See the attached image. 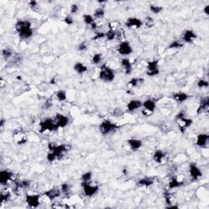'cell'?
Segmentation results:
<instances>
[{
	"mask_svg": "<svg viewBox=\"0 0 209 209\" xmlns=\"http://www.w3.org/2000/svg\"><path fill=\"white\" fill-rule=\"evenodd\" d=\"M48 150L50 152L55 154L57 159H61L63 155L66 153H67L70 150L71 146L67 144H61V145H56L55 143H48Z\"/></svg>",
	"mask_w": 209,
	"mask_h": 209,
	"instance_id": "6da1fadb",
	"label": "cell"
},
{
	"mask_svg": "<svg viewBox=\"0 0 209 209\" xmlns=\"http://www.w3.org/2000/svg\"><path fill=\"white\" fill-rule=\"evenodd\" d=\"M176 122L177 124L178 127L180 129V131L181 133H184L185 130L191 126L193 124V120L191 119H188L185 116V111L181 110L180 113H178V114L176 116Z\"/></svg>",
	"mask_w": 209,
	"mask_h": 209,
	"instance_id": "7a4b0ae2",
	"label": "cell"
},
{
	"mask_svg": "<svg viewBox=\"0 0 209 209\" xmlns=\"http://www.w3.org/2000/svg\"><path fill=\"white\" fill-rule=\"evenodd\" d=\"M39 131L40 133H44L46 131H57L59 129L56 121H54L53 119L51 118H47L44 119L43 121L39 123Z\"/></svg>",
	"mask_w": 209,
	"mask_h": 209,
	"instance_id": "3957f363",
	"label": "cell"
},
{
	"mask_svg": "<svg viewBox=\"0 0 209 209\" xmlns=\"http://www.w3.org/2000/svg\"><path fill=\"white\" fill-rule=\"evenodd\" d=\"M115 78L114 70L110 67L107 66L106 65H103L101 67L100 73H99V78L104 83H110L113 82Z\"/></svg>",
	"mask_w": 209,
	"mask_h": 209,
	"instance_id": "277c9868",
	"label": "cell"
},
{
	"mask_svg": "<svg viewBox=\"0 0 209 209\" xmlns=\"http://www.w3.org/2000/svg\"><path fill=\"white\" fill-rule=\"evenodd\" d=\"M119 127L117 124L112 123L109 120H103L101 123L100 126H99V129L100 131L101 132L103 136H106L108 134L111 133L114 131H115L116 129L119 128Z\"/></svg>",
	"mask_w": 209,
	"mask_h": 209,
	"instance_id": "5b68a950",
	"label": "cell"
},
{
	"mask_svg": "<svg viewBox=\"0 0 209 209\" xmlns=\"http://www.w3.org/2000/svg\"><path fill=\"white\" fill-rule=\"evenodd\" d=\"M142 107L143 109L141 110V113L145 116H150L154 112L156 108V102L152 99H148L142 102Z\"/></svg>",
	"mask_w": 209,
	"mask_h": 209,
	"instance_id": "8992f818",
	"label": "cell"
},
{
	"mask_svg": "<svg viewBox=\"0 0 209 209\" xmlns=\"http://www.w3.org/2000/svg\"><path fill=\"white\" fill-rule=\"evenodd\" d=\"M117 51L122 56H128L132 53L133 49L128 41H123L119 44Z\"/></svg>",
	"mask_w": 209,
	"mask_h": 209,
	"instance_id": "52a82bcc",
	"label": "cell"
},
{
	"mask_svg": "<svg viewBox=\"0 0 209 209\" xmlns=\"http://www.w3.org/2000/svg\"><path fill=\"white\" fill-rule=\"evenodd\" d=\"M82 187L84 195L88 197H92L95 195L99 190V186L97 185H92L89 182H82Z\"/></svg>",
	"mask_w": 209,
	"mask_h": 209,
	"instance_id": "ba28073f",
	"label": "cell"
},
{
	"mask_svg": "<svg viewBox=\"0 0 209 209\" xmlns=\"http://www.w3.org/2000/svg\"><path fill=\"white\" fill-rule=\"evenodd\" d=\"M127 28L131 29H137L143 25V21L136 17H129L125 22Z\"/></svg>",
	"mask_w": 209,
	"mask_h": 209,
	"instance_id": "9c48e42d",
	"label": "cell"
},
{
	"mask_svg": "<svg viewBox=\"0 0 209 209\" xmlns=\"http://www.w3.org/2000/svg\"><path fill=\"white\" fill-rule=\"evenodd\" d=\"M39 199H40V195H26L25 196V202L29 207L32 208H36L39 207Z\"/></svg>",
	"mask_w": 209,
	"mask_h": 209,
	"instance_id": "30bf717a",
	"label": "cell"
},
{
	"mask_svg": "<svg viewBox=\"0 0 209 209\" xmlns=\"http://www.w3.org/2000/svg\"><path fill=\"white\" fill-rule=\"evenodd\" d=\"M13 176H14V173H12V171L7 170V169L2 170L0 172V184L2 185H6L10 180H12Z\"/></svg>",
	"mask_w": 209,
	"mask_h": 209,
	"instance_id": "8fae6325",
	"label": "cell"
},
{
	"mask_svg": "<svg viewBox=\"0 0 209 209\" xmlns=\"http://www.w3.org/2000/svg\"><path fill=\"white\" fill-rule=\"evenodd\" d=\"M31 29V23L29 21H24V20H19L15 24V29L19 34L21 32Z\"/></svg>",
	"mask_w": 209,
	"mask_h": 209,
	"instance_id": "7c38bea8",
	"label": "cell"
},
{
	"mask_svg": "<svg viewBox=\"0 0 209 209\" xmlns=\"http://www.w3.org/2000/svg\"><path fill=\"white\" fill-rule=\"evenodd\" d=\"M56 123L57 124L59 128H63L66 127L70 123V119L66 115H64L62 114H56Z\"/></svg>",
	"mask_w": 209,
	"mask_h": 209,
	"instance_id": "4fadbf2b",
	"label": "cell"
},
{
	"mask_svg": "<svg viewBox=\"0 0 209 209\" xmlns=\"http://www.w3.org/2000/svg\"><path fill=\"white\" fill-rule=\"evenodd\" d=\"M209 109V97H206L201 99L200 106L197 109V114H201L208 111Z\"/></svg>",
	"mask_w": 209,
	"mask_h": 209,
	"instance_id": "5bb4252c",
	"label": "cell"
},
{
	"mask_svg": "<svg viewBox=\"0 0 209 209\" xmlns=\"http://www.w3.org/2000/svg\"><path fill=\"white\" fill-rule=\"evenodd\" d=\"M190 174L193 180H198L203 176V173L200 168L195 163H191L190 165Z\"/></svg>",
	"mask_w": 209,
	"mask_h": 209,
	"instance_id": "9a60e30c",
	"label": "cell"
},
{
	"mask_svg": "<svg viewBox=\"0 0 209 209\" xmlns=\"http://www.w3.org/2000/svg\"><path fill=\"white\" fill-rule=\"evenodd\" d=\"M61 194V189L55 187L45 191L44 195H45L47 198H48L50 200H54L55 199H56V198L60 197Z\"/></svg>",
	"mask_w": 209,
	"mask_h": 209,
	"instance_id": "2e32d148",
	"label": "cell"
},
{
	"mask_svg": "<svg viewBox=\"0 0 209 209\" xmlns=\"http://www.w3.org/2000/svg\"><path fill=\"white\" fill-rule=\"evenodd\" d=\"M13 139L17 145H23L27 142V138L22 131H16L13 134Z\"/></svg>",
	"mask_w": 209,
	"mask_h": 209,
	"instance_id": "e0dca14e",
	"label": "cell"
},
{
	"mask_svg": "<svg viewBox=\"0 0 209 209\" xmlns=\"http://www.w3.org/2000/svg\"><path fill=\"white\" fill-rule=\"evenodd\" d=\"M196 38H197V35L191 29H187L183 33L182 39L184 42L187 43V44H192L193 42L196 39Z\"/></svg>",
	"mask_w": 209,
	"mask_h": 209,
	"instance_id": "ac0fdd59",
	"label": "cell"
},
{
	"mask_svg": "<svg viewBox=\"0 0 209 209\" xmlns=\"http://www.w3.org/2000/svg\"><path fill=\"white\" fill-rule=\"evenodd\" d=\"M208 139L209 136L207 134H200V135H198L197 139H196V145L200 147L204 148L208 142Z\"/></svg>",
	"mask_w": 209,
	"mask_h": 209,
	"instance_id": "d6986e66",
	"label": "cell"
},
{
	"mask_svg": "<svg viewBox=\"0 0 209 209\" xmlns=\"http://www.w3.org/2000/svg\"><path fill=\"white\" fill-rule=\"evenodd\" d=\"M127 142L128 144V146H130V148L131 149V150L133 151L138 150L139 149H141V147L142 146V141L139 139L131 138L127 140Z\"/></svg>",
	"mask_w": 209,
	"mask_h": 209,
	"instance_id": "ffe728a7",
	"label": "cell"
},
{
	"mask_svg": "<svg viewBox=\"0 0 209 209\" xmlns=\"http://www.w3.org/2000/svg\"><path fill=\"white\" fill-rule=\"evenodd\" d=\"M141 107H142V102L140 100H131L127 104V110L130 112H132L134 110H136V109H140Z\"/></svg>",
	"mask_w": 209,
	"mask_h": 209,
	"instance_id": "44dd1931",
	"label": "cell"
},
{
	"mask_svg": "<svg viewBox=\"0 0 209 209\" xmlns=\"http://www.w3.org/2000/svg\"><path fill=\"white\" fill-rule=\"evenodd\" d=\"M121 66L122 67L124 68V71H125V74H126L127 75L131 74V72H132V66H131V61H130L129 59L127 58L122 59Z\"/></svg>",
	"mask_w": 209,
	"mask_h": 209,
	"instance_id": "7402d4cb",
	"label": "cell"
},
{
	"mask_svg": "<svg viewBox=\"0 0 209 209\" xmlns=\"http://www.w3.org/2000/svg\"><path fill=\"white\" fill-rule=\"evenodd\" d=\"M173 100H175L176 101H177L178 103H182L184 101L187 100L189 98V95L186 94L185 93H183V92H180V93H173V96H172Z\"/></svg>",
	"mask_w": 209,
	"mask_h": 209,
	"instance_id": "603a6c76",
	"label": "cell"
},
{
	"mask_svg": "<svg viewBox=\"0 0 209 209\" xmlns=\"http://www.w3.org/2000/svg\"><path fill=\"white\" fill-rule=\"evenodd\" d=\"M165 155H166L165 152H163V151L161 150H155V152L154 153L153 159L154 160L155 163L160 164V163H162V162H163V158H165Z\"/></svg>",
	"mask_w": 209,
	"mask_h": 209,
	"instance_id": "cb8c5ba5",
	"label": "cell"
},
{
	"mask_svg": "<svg viewBox=\"0 0 209 209\" xmlns=\"http://www.w3.org/2000/svg\"><path fill=\"white\" fill-rule=\"evenodd\" d=\"M184 185V181L182 180H179L177 177H173L171 180L168 184V187L169 189H176V188H179Z\"/></svg>",
	"mask_w": 209,
	"mask_h": 209,
	"instance_id": "d4e9b609",
	"label": "cell"
},
{
	"mask_svg": "<svg viewBox=\"0 0 209 209\" xmlns=\"http://www.w3.org/2000/svg\"><path fill=\"white\" fill-rule=\"evenodd\" d=\"M74 70L78 74H82L86 73L88 71V67L81 62H76L74 65Z\"/></svg>",
	"mask_w": 209,
	"mask_h": 209,
	"instance_id": "484cf974",
	"label": "cell"
},
{
	"mask_svg": "<svg viewBox=\"0 0 209 209\" xmlns=\"http://www.w3.org/2000/svg\"><path fill=\"white\" fill-rule=\"evenodd\" d=\"M15 185H16V189L17 190H19V189H27L30 185V181L29 180H20L18 182L15 183Z\"/></svg>",
	"mask_w": 209,
	"mask_h": 209,
	"instance_id": "4316f807",
	"label": "cell"
},
{
	"mask_svg": "<svg viewBox=\"0 0 209 209\" xmlns=\"http://www.w3.org/2000/svg\"><path fill=\"white\" fill-rule=\"evenodd\" d=\"M144 78H132L131 80L129 81L127 85L131 88H135V87H137L138 85H141L144 83Z\"/></svg>",
	"mask_w": 209,
	"mask_h": 209,
	"instance_id": "83f0119b",
	"label": "cell"
},
{
	"mask_svg": "<svg viewBox=\"0 0 209 209\" xmlns=\"http://www.w3.org/2000/svg\"><path fill=\"white\" fill-rule=\"evenodd\" d=\"M14 56V51L11 48H4L2 51V56L5 60H8L10 58H12Z\"/></svg>",
	"mask_w": 209,
	"mask_h": 209,
	"instance_id": "f1b7e54d",
	"label": "cell"
},
{
	"mask_svg": "<svg viewBox=\"0 0 209 209\" xmlns=\"http://www.w3.org/2000/svg\"><path fill=\"white\" fill-rule=\"evenodd\" d=\"M154 184V180L150 177H145L142 178L138 181V185L145 186V187H149Z\"/></svg>",
	"mask_w": 209,
	"mask_h": 209,
	"instance_id": "f546056e",
	"label": "cell"
},
{
	"mask_svg": "<svg viewBox=\"0 0 209 209\" xmlns=\"http://www.w3.org/2000/svg\"><path fill=\"white\" fill-rule=\"evenodd\" d=\"M33 33H34V31H33V29H27V30H25V31H22L21 32V33H19V37L20 39H29V38H31L32 35H33Z\"/></svg>",
	"mask_w": 209,
	"mask_h": 209,
	"instance_id": "4dcf8cb0",
	"label": "cell"
},
{
	"mask_svg": "<svg viewBox=\"0 0 209 209\" xmlns=\"http://www.w3.org/2000/svg\"><path fill=\"white\" fill-rule=\"evenodd\" d=\"M147 71H152L158 70V60H154V61H149L146 66Z\"/></svg>",
	"mask_w": 209,
	"mask_h": 209,
	"instance_id": "1f68e13d",
	"label": "cell"
},
{
	"mask_svg": "<svg viewBox=\"0 0 209 209\" xmlns=\"http://www.w3.org/2000/svg\"><path fill=\"white\" fill-rule=\"evenodd\" d=\"M56 99L59 101H65L67 99V94H66V92L64 90H59L57 93H56Z\"/></svg>",
	"mask_w": 209,
	"mask_h": 209,
	"instance_id": "d6a6232c",
	"label": "cell"
},
{
	"mask_svg": "<svg viewBox=\"0 0 209 209\" xmlns=\"http://www.w3.org/2000/svg\"><path fill=\"white\" fill-rule=\"evenodd\" d=\"M104 14H105V12H104V8H102V7H98V8H97L95 10L93 16L97 19H101V18H103L104 17Z\"/></svg>",
	"mask_w": 209,
	"mask_h": 209,
	"instance_id": "836d02e7",
	"label": "cell"
},
{
	"mask_svg": "<svg viewBox=\"0 0 209 209\" xmlns=\"http://www.w3.org/2000/svg\"><path fill=\"white\" fill-rule=\"evenodd\" d=\"M105 38L107 40L109 41H112L116 38V30L112 29H109V30L105 33Z\"/></svg>",
	"mask_w": 209,
	"mask_h": 209,
	"instance_id": "e575fe53",
	"label": "cell"
},
{
	"mask_svg": "<svg viewBox=\"0 0 209 209\" xmlns=\"http://www.w3.org/2000/svg\"><path fill=\"white\" fill-rule=\"evenodd\" d=\"M83 19L84 23H85L86 25H91L93 24V22H95L94 17H93L92 15L84 14L83 16Z\"/></svg>",
	"mask_w": 209,
	"mask_h": 209,
	"instance_id": "d590c367",
	"label": "cell"
},
{
	"mask_svg": "<svg viewBox=\"0 0 209 209\" xmlns=\"http://www.w3.org/2000/svg\"><path fill=\"white\" fill-rule=\"evenodd\" d=\"M61 190L63 195L68 196L70 195V186L68 183H64V184L61 185Z\"/></svg>",
	"mask_w": 209,
	"mask_h": 209,
	"instance_id": "8d00e7d4",
	"label": "cell"
},
{
	"mask_svg": "<svg viewBox=\"0 0 209 209\" xmlns=\"http://www.w3.org/2000/svg\"><path fill=\"white\" fill-rule=\"evenodd\" d=\"M11 197V194L8 191H5V192L1 193V195H0V203H3L7 202L8 201Z\"/></svg>",
	"mask_w": 209,
	"mask_h": 209,
	"instance_id": "74e56055",
	"label": "cell"
},
{
	"mask_svg": "<svg viewBox=\"0 0 209 209\" xmlns=\"http://www.w3.org/2000/svg\"><path fill=\"white\" fill-rule=\"evenodd\" d=\"M102 60V56H101V53H95L93 56V58H92V62L94 65H99L101 63V61Z\"/></svg>",
	"mask_w": 209,
	"mask_h": 209,
	"instance_id": "f35d334b",
	"label": "cell"
},
{
	"mask_svg": "<svg viewBox=\"0 0 209 209\" xmlns=\"http://www.w3.org/2000/svg\"><path fill=\"white\" fill-rule=\"evenodd\" d=\"M150 9L153 13L154 14H158L160 13L163 10V8L160 6H157V5H154V4H150Z\"/></svg>",
	"mask_w": 209,
	"mask_h": 209,
	"instance_id": "ab89813d",
	"label": "cell"
},
{
	"mask_svg": "<svg viewBox=\"0 0 209 209\" xmlns=\"http://www.w3.org/2000/svg\"><path fill=\"white\" fill-rule=\"evenodd\" d=\"M92 177H93V173L92 172H87V173H83L81 178H82V180L83 182H89L92 179Z\"/></svg>",
	"mask_w": 209,
	"mask_h": 209,
	"instance_id": "60d3db41",
	"label": "cell"
},
{
	"mask_svg": "<svg viewBox=\"0 0 209 209\" xmlns=\"http://www.w3.org/2000/svg\"><path fill=\"white\" fill-rule=\"evenodd\" d=\"M144 23L148 28H151V27H153L154 25V21L153 17H146L145 18Z\"/></svg>",
	"mask_w": 209,
	"mask_h": 209,
	"instance_id": "b9f144b4",
	"label": "cell"
},
{
	"mask_svg": "<svg viewBox=\"0 0 209 209\" xmlns=\"http://www.w3.org/2000/svg\"><path fill=\"white\" fill-rule=\"evenodd\" d=\"M183 47V44H180V42L179 41H177V40H175V41L172 42L170 44H169V46H168V48H182Z\"/></svg>",
	"mask_w": 209,
	"mask_h": 209,
	"instance_id": "7bdbcfd3",
	"label": "cell"
},
{
	"mask_svg": "<svg viewBox=\"0 0 209 209\" xmlns=\"http://www.w3.org/2000/svg\"><path fill=\"white\" fill-rule=\"evenodd\" d=\"M209 85L208 82L207 80H205L203 78H201L200 80L198 81L197 83V86L200 88H207Z\"/></svg>",
	"mask_w": 209,
	"mask_h": 209,
	"instance_id": "ee69618b",
	"label": "cell"
},
{
	"mask_svg": "<svg viewBox=\"0 0 209 209\" xmlns=\"http://www.w3.org/2000/svg\"><path fill=\"white\" fill-rule=\"evenodd\" d=\"M103 38H105V33H103V32H96L95 35L93 38V40L96 41V40H99V39H101Z\"/></svg>",
	"mask_w": 209,
	"mask_h": 209,
	"instance_id": "f6af8a7d",
	"label": "cell"
},
{
	"mask_svg": "<svg viewBox=\"0 0 209 209\" xmlns=\"http://www.w3.org/2000/svg\"><path fill=\"white\" fill-rule=\"evenodd\" d=\"M88 48V44L86 42H82L81 44H79L77 47V50L79 51H84Z\"/></svg>",
	"mask_w": 209,
	"mask_h": 209,
	"instance_id": "bcb514c9",
	"label": "cell"
},
{
	"mask_svg": "<svg viewBox=\"0 0 209 209\" xmlns=\"http://www.w3.org/2000/svg\"><path fill=\"white\" fill-rule=\"evenodd\" d=\"M56 159H57V158H56V156L55 155V154L49 151V153L48 154V155H47V160L48 161L49 163H52V162H54Z\"/></svg>",
	"mask_w": 209,
	"mask_h": 209,
	"instance_id": "7dc6e473",
	"label": "cell"
},
{
	"mask_svg": "<svg viewBox=\"0 0 209 209\" xmlns=\"http://www.w3.org/2000/svg\"><path fill=\"white\" fill-rule=\"evenodd\" d=\"M78 9H79V6H78V4L74 3V4H72L70 6V13H72V14H75V13L78 12Z\"/></svg>",
	"mask_w": 209,
	"mask_h": 209,
	"instance_id": "c3c4849f",
	"label": "cell"
},
{
	"mask_svg": "<svg viewBox=\"0 0 209 209\" xmlns=\"http://www.w3.org/2000/svg\"><path fill=\"white\" fill-rule=\"evenodd\" d=\"M64 21L66 24H67L68 25H71L74 24V19L70 16H67L64 18Z\"/></svg>",
	"mask_w": 209,
	"mask_h": 209,
	"instance_id": "681fc988",
	"label": "cell"
},
{
	"mask_svg": "<svg viewBox=\"0 0 209 209\" xmlns=\"http://www.w3.org/2000/svg\"><path fill=\"white\" fill-rule=\"evenodd\" d=\"M159 74V70H155L152 71H147L146 72V74L150 77H154V76H157Z\"/></svg>",
	"mask_w": 209,
	"mask_h": 209,
	"instance_id": "f907efd6",
	"label": "cell"
},
{
	"mask_svg": "<svg viewBox=\"0 0 209 209\" xmlns=\"http://www.w3.org/2000/svg\"><path fill=\"white\" fill-rule=\"evenodd\" d=\"M51 106H52V103L51 102V101L47 100L46 101H45V103L43 104V109H50Z\"/></svg>",
	"mask_w": 209,
	"mask_h": 209,
	"instance_id": "816d5d0a",
	"label": "cell"
},
{
	"mask_svg": "<svg viewBox=\"0 0 209 209\" xmlns=\"http://www.w3.org/2000/svg\"><path fill=\"white\" fill-rule=\"evenodd\" d=\"M28 3H29V7H31L32 9H34V8H35L38 6V2L37 1H30Z\"/></svg>",
	"mask_w": 209,
	"mask_h": 209,
	"instance_id": "f5cc1de1",
	"label": "cell"
},
{
	"mask_svg": "<svg viewBox=\"0 0 209 209\" xmlns=\"http://www.w3.org/2000/svg\"><path fill=\"white\" fill-rule=\"evenodd\" d=\"M90 26H91V29H93V30H95V29H97V24L96 22H93V24L91 25Z\"/></svg>",
	"mask_w": 209,
	"mask_h": 209,
	"instance_id": "db71d44e",
	"label": "cell"
},
{
	"mask_svg": "<svg viewBox=\"0 0 209 209\" xmlns=\"http://www.w3.org/2000/svg\"><path fill=\"white\" fill-rule=\"evenodd\" d=\"M203 12L206 13V15H209V5L205 6V7L203 8Z\"/></svg>",
	"mask_w": 209,
	"mask_h": 209,
	"instance_id": "11a10c76",
	"label": "cell"
},
{
	"mask_svg": "<svg viewBox=\"0 0 209 209\" xmlns=\"http://www.w3.org/2000/svg\"><path fill=\"white\" fill-rule=\"evenodd\" d=\"M5 122H6V120H5L3 118H2V119H1V121H0V127H2L4 126Z\"/></svg>",
	"mask_w": 209,
	"mask_h": 209,
	"instance_id": "9f6ffc18",
	"label": "cell"
}]
</instances>
